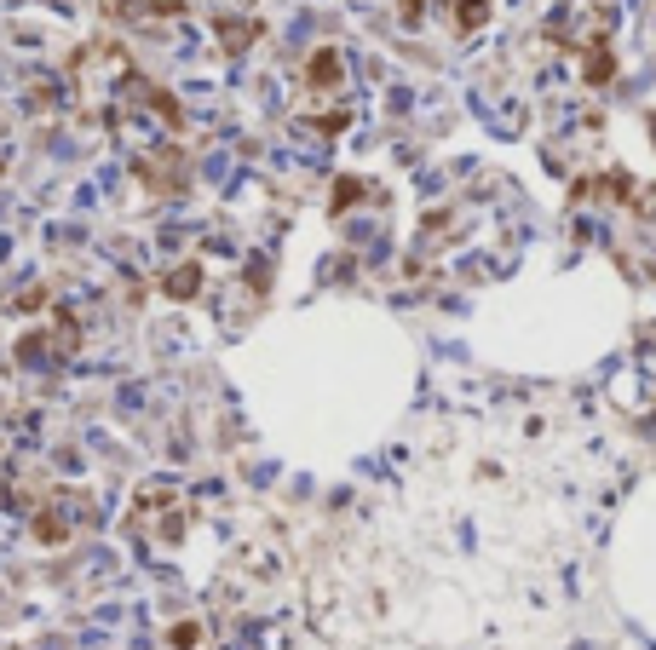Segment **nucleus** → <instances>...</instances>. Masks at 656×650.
Here are the masks:
<instances>
[{
  "mask_svg": "<svg viewBox=\"0 0 656 650\" xmlns=\"http://www.w3.org/2000/svg\"><path fill=\"white\" fill-rule=\"evenodd\" d=\"M340 81H346V52L340 47H317L305 58V87L328 93V87H340Z\"/></svg>",
  "mask_w": 656,
  "mask_h": 650,
  "instance_id": "2",
  "label": "nucleus"
},
{
  "mask_svg": "<svg viewBox=\"0 0 656 650\" xmlns=\"http://www.w3.org/2000/svg\"><path fill=\"white\" fill-rule=\"evenodd\" d=\"M645 133H651V144H656V110H651V121H645Z\"/></svg>",
  "mask_w": 656,
  "mask_h": 650,
  "instance_id": "8",
  "label": "nucleus"
},
{
  "mask_svg": "<svg viewBox=\"0 0 656 650\" xmlns=\"http://www.w3.org/2000/svg\"><path fill=\"white\" fill-rule=\"evenodd\" d=\"M582 81L587 87H610L616 81V52H610V35H593V41H582Z\"/></svg>",
  "mask_w": 656,
  "mask_h": 650,
  "instance_id": "1",
  "label": "nucleus"
},
{
  "mask_svg": "<svg viewBox=\"0 0 656 650\" xmlns=\"http://www.w3.org/2000/svg\"><path fill=\"white\" fill-rule=\"evenodd\" d=\"M259 35H265V24H259V18H236V12H219V41H225V52L254 47Z\"/></svg>",
  "mask_w": 656,
  "mask_h": 650,
  "instance_id": "3",
  "label": "nucleus"
},
{
  "mask_svg": "<svg viewBox=\"0 0 656 650\" xmlns=\"http://www.w3.org/2000/svg\"><path fill=\"white\" fill-rule=\"evenodd\" d=\"M363 190H369L363 179H340V185H334V213H346V208L357 202V196H363Z\"/></svg>",
  "mask_w": 656,
  "mask_h": 650,
  "instance_id": "6",
  "label": "nucleus"
},
{
  "mask_svg": "<svg viewBox=\"0 0 656 650\" xmlns=\"http://www.w3.org/2000/svg\"><path fill=\"white\" fill-rule=\"evenodd\" d=\"M162 288L173 294V300H196V288H202V265L196 259H185V265H173L162 277Z\"/></svg>",
  "mask_w": 656,
  "mask_h": 650,
  "instance_id": "5",
  "label": "nucleus"
},
{
  "mask_svg": "<svg viewBox=\"0 0 656 650\" xmlns=\"http://www.w3.org/2000/svg\"><path fill=\"white\" fill-rule=\"evenodd\" d=\"M449 24H455V35H478L490 24V0H449Z\"/></svg>",
  "mask_w": 656,
  "mask_h": 650,
  "instance_id": "4",
  "label": "nucleus"
},
{
  "mask_svg": "<svg viewBox=\"0 0 656 650\" xmlns=\"http://www.w3.org/2000/svg\"><path fill=\"white\" fill-rule=\"evenodd\" d=\"M398 12H403V24L415 29V24H421V12H426V0H403Z\"/></svg>",
  "mask_w": 656,
  "mask_h": 650,
  "instance_id": "7",
  "label": "nucleus"
}]
</instances>
